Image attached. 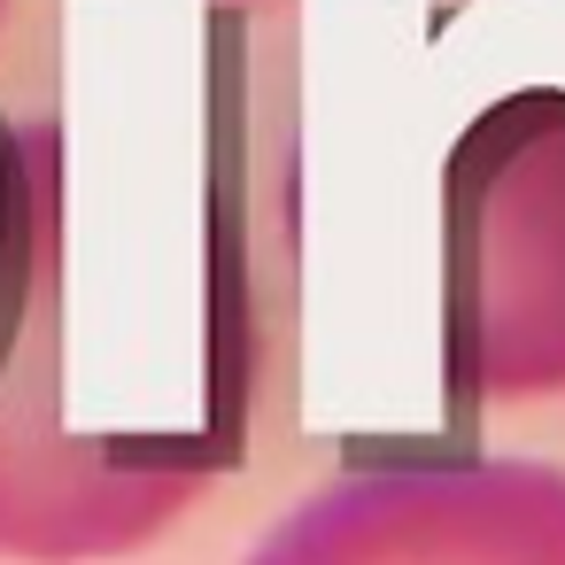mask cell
Listing matches in <instances>:
<instances>
[{"label": "cell", "mask_w": 565, "mask_h": 565, "mask_svg": "<svg viewBox=\"0 0 565 565\" xmlns=\"http://www.w3.org/2000/svg\"><path fill=\"white\" fill-rule=\"evenodd\" d=\"M0 210V557L86 565L148 550L210 488L202 449H132L117 434L63 426V148L17 132Z\"/></svg>", "instance_id": "cell-1"}, {"label": "cell", "mask_w": 565, "mask_h": 565, "mask_svg": "<svg viewBox=\"0 0 565 565\" xmlns=\"http://www.w3.org/2000/svg\"><path fill=\"white\" fill-rule=\"evenodd\" d=\"M441 380L457 411L565 395V86L488 102L441 163Z\"/></svg>", "instance_id": "cell-2"}, {"label": "cell", "mask_w": 565, "mask_h": 565, "mask_svg": "<svg viewBox=\"0 0 565 565\" xmlns=\"http://www.w3.org/2000/svg\"><path fill=\"white\" fill-rule=\"evenodd\" d=\"M248 565H565V472L534 457L364 465L310 488Z\"/></svg>", "instance_id": "cell-3"}, {"label": "cell", "mask_w": 565, "mask_h": 565, "mask_svg": "<svg viewBox=\"0 0 565 565\" xmlns=\"http://www.w3.org/2000/svg\"><path fill=\"white\" fill-rule=\"evenodd\" d=\"M0 24H9V0H0Z\"/></svg>", "instance_id": "cell-4"}]
</instances>
